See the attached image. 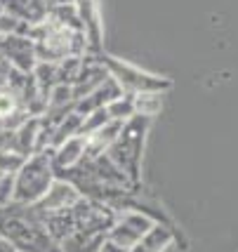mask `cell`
Returning a JSON list of instances; mask_svg holds the SVG:
<instances>
[{"instance_id":"1","label":"cell","mask_w":238,"mask_h":252,"mask_svg":"<svg viewBox=\"0 0 238 252\" xmlns=\"http://www.w3.org/2000/svg\"><path fill=\"white\" fill-rule=\"evenodd\" d=\"M0 238L10 243L17 252H62L43 226V215L35 205L10 203L0 208Z\"/></svg>"},{"instance_id":"2","label":"cell","mask_w":238,"mask_h":252,"mask_svg":"<svg viewBox=\"0 0 238 252\" xmlns=\"http://www.w3.org/2000/svg\"><path fill=\"white\" fill-rule=\"evenodd\" d=\"M151 123L153 118L132 116L130 121L123 123L118 139L106 151V156L116 163V167L132 182V187H141V156H144V144H146Z\"/></svg>"},{"instance_id":"3","label":"cell","mask_w":238,"mask_h":252,"mask_svg":"<svg viewBox=\"0 0 238 252\" xmlns=\"http://www.w3.org/2000/svg\"><path fill=\"white\" fill-rule=\"evenodd\" d=\"M54 165H52V149H45L40 154H33L26 158L22 170L14 175V193L12 203L17 205H35L54 184Z\"/></svg>"},{"instance_id":"4","label":"cell","mask_w":238,"mask_h":252,"mask_svg":"<svg viewBox=\"0 0 238 252\" xmlns=\"http://www.w3.org/2000/svg\"><path fill=\"white\" fill-rule=\"evenodd\" d=\"M95 57L99 64L108 71V76L118 83L125 94H149V92H168L172 88V80L165 76H156V73H149L139 66L130 64V62H123L118 57L108 55V52H99V55H90Z\"/></svg>"},{"instance_id":"5","label":"cell","mask_w":238,"mask_h":252,"mask_svg":"<svg viewBox=\"0 0 238 252\" xmlns=\"http://www.w3.org/2000/svg\"><path fill=\"white\" fill-rule=\"evenodd\" d=\"M73 220H76V231L80 233H102L106 236L108 229L116 221V210L102 203V200H92V198H80L76 205L71 208Z\"/></svg>"},{"instance_id":"6","label":"cell","mask_w":238,"mask_h":252,"mask_svg":"<svg viewBox=\"0 0 238 252\" xmlns=\"http://www.w3.org/2000/svg\"><path fill=\"white\" fill-rule=\"evenodd\" d=\"M151 226L153 221L149 217H144L139 212H132V210H123L116 215V221L106 233V241L116 243L123 250H130L141 241V236H146L151 231Z\"/></svg>"},{"instance_id":"7","label":"cell","mask_w":238,"mask_h":252,"mask_svg":"<svg viewBox=\"0 0 238 252\" xmlns=\"http://www.w3.org/2000/svg\"><path fill=\"white\" fill-rule=\"evenodd\" d=\"M0 57L10 64V68L22 71V73H31L35 64H38L35 45L26 35H5V38H0Z\"/></svg>"},{"instance_id":"8","label":"cell","mask_w":238,"mask_h":252,"mask_svg":"<svg viewBox=\"0 0 238 252\" xmlns=\"http://www.w3.org/2000/svg\"><path fill=\"white\" fill-rule=\"evenodd\" d=\"M80 193L76 191V187H71L64 179H54V184L50 187V191L43 196L40 203H35V210L40 215H50V212H62V210L73 208L78 200H80Z\"/></svg>"},{"instance_id":"9","label":"cell","mask_w":238,"mask_h":252,"mask_svg":"<svg viewBox=\"0 0 238 252\" xmlns=\"http://www.w3.org/2000/svg\"><path fill=\"white\" fill-rule=\"evenodd\" d=\"M108 78V71L104 68V66L99 64L95 57L85 55V62H83V68H80V73L76 76V80H73V85H71V92H73V99L76 101H80L83 97H87V94H92L95 90L104 83Z\"/></svg>"},{"instance_id":"10","label":"cell","mask_w":238,"mask_h":252,"mask_svg":"<svg viewBox=\"0 0 238 252\" xmlns=\"http://www.w3.org/2000/svg\"><path fill=\"white\" fill-rule=\"evenodd\" d=\"M125 92H123V88H120L118 83L113 80V78L108 76L102 85H99L92 94H87V97H83L80 101H76V113L78 116H83L85 118L87 113H92V111H99V109H106L111 101H116L118 97H123Z\"/></svg>"},{"instance_id":"11","label":"cell","mask_w":238,"mask_h":252,"mask_svg":"<svg viewBox=\"0 0 238 252\" xmlns=\"http://www.w3.org/2000/svg\"><path fill=\"white\" fill-rule=\"evenodd\" d=\"M85 146H87V139L85 137H71V139H66L62 142L57 149H52V165H54V175H59V172H64L68 167H73L83 160V156H85Z\"/></svg>"},{"instance_id":"12","label":"cell","mask_w":238,"mask_h":252,"mask_svg":"<svg viewBox=\"0 0 238 252\" xmlns=\"http://www.w3.org/2000/svg\"><path fill=\"white\" fill-rule=\"evenodd\" d=\"M174 241L177 238H174V233L170 229H165L161 224H153L151 231L146 236H141V241L135 248H130L128 252H163L168 245H172Z\"/></svg>"},{"instance_id":"13","label":"cell","mask_w":238,"mask_h":252,"mask_svg":"<svg viewBox=\"0 0 238 252\" xmlns=\"http://www.w3.org/2000/svg\"><path fill=\"white\" fill-rule=\"evenodd\" d=\"M104 241H106V236H102V233H80V231H76L73 236H68L66 241L59 243V248H62V252H99Z\"/></svg>"},{"instance_id":"14","label":"cell","mask_w":238,"mask_h":252,"mask_svg":"<svg viewBox=\"0 0 238 252\" xmlns=\"http://www.w3.org/2000/svg\"><path fill=\"white\" fill-rule=\"evenodd\" d=\"M106 113L111 121H120V123L130 121L135 116V94H123L116 101H111L106 106Z\"/></svg>"},{"instance_id":"15","label":"cell","mask_w":238,"mask_h":252,"mask_svg":"<svg viewBox=\"0 0 238 252\" xmlns=\"http://www.w3.org/2000/svg\"><path fill=\"white\" fill-rule=\"evenodd\" d=\"M163 106V97L158 92H149V94H135V116H146L153 118Z\"/></svg>"},{"instance_id":"16","label":"cell","mask_w":238,"mask_h":252,"mask_svg":"<svg viewBox=\"0 0 238 252\" xmlns=\"http://www.w3.org/2000/svg\"><path fill=\"white\" fill-rule=\"evenodd\" d=\"M108 121H111V118H108L106 109L92 111V113H87L85 118H83V125H80V132H78V134L87 139V137H92V134H95L97 130H102V127H104Z\"/></svg>"},{"instance_id":"17","label":"cell","mask_w":238,"mask_h":252,"mask_svg":"<svg viewBox=\"0 0 238 252\" xmlns=\"http://www.w3.org/2000/svg\"><path fill=\"white\" fill-rule=\"evenodd\" d=\"M26 163V158L19 156L17 151H0V175H17L22 170V165Z\"/></svg>"},{"instance_id":"18","label":"cell","mask_w":238,"mask_h":252,"mask_svg":"<svg viewBox=\"0 0 238 252\" xmlns=\"http://www.w3.org/2000/svg\"><path fill=\"white\" fill-rule=\"evenodd\" d=\"M12 144H14V130L0 127V151H12Z\"/></svg>"},{"instance_id":"19","label":"cell","mask_w":238,"mask_h":252,"mask_svg":"<svg viewBox=\"0 0 238 252\" xmlns=\"http://www.w3.org/2000/svg\"><path fill=\"white\" fill-rule=\"evenodd\" d=\"M99 252H128V250H123V248H118L116 243H111V241H104V245L99 248Z\"/></svg>"},{"instance_id":"20","label":"cell","mask_w":238,"mask_h":252,"mask_svg":"<svg viewBox=\"0 0 238 252\" xmlns=\"http://www.w3.org/2000/svg\"><path fill=\"white\" fill-rule=\"evenodd\" d=\"M45 5H47V10L50 7H59V5H68V2H73V0H43Z\"/></svg>"},{"instance_id":"21","label":"cell","mask_w":238,"mask_h":252,"mask_svg":"<svg viewBox=\"0 0 238 252\" xmlns=\"http://www.w3.org/2000/svg\"><path fill=\"white\" fill-rule=\"evenodd\" d=\"M0 252H17V250H14V248H12L5 238H0Z\"/></svg>"},{"instance_id":"22","label":"cell","mask_w":238,"mask_h":252,"mask_svg":"<svg viewBox=\"0 0 238 252\" xmlns=\"http://www.w3.org/2000/svg\"><path fill=\"white\" fill-rule=\"evenodd\" d=\"M2 80H5V76H0V83H2Z\"/></svg>"}]
</instances>
